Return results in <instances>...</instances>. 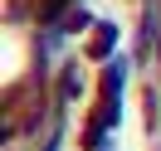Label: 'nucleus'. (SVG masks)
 I'll list each match as a JSON object with an SVG mask.
<instances>
[{
    "mask_svg": "<svg viewBox=\"0 0 161 151\" xmlns=\"http://www.w3.org/2000/svg\"><path fill=\"white\" fill-rule=\"evenodd\" d=\"M112 39H117V30H112V24H103V30H98V44H93V54L103 59V54L112 49Z\"/></svg>",
    "mask_w": 161,
    "mask_h": 151,
    "instance_id": "f257e3e1",
    "label": "nucleus"
},
{
    "mask_svg": "<svg viewBox=\"0 0 161 151\" xmlns=\"http://www.w3.org/2000/svg\"><path fill=\"white\" fill-rule=\"evenodd\" d=\"M64 5H69V0H44V15H59Z\"/></svg>",
    "mask_w": 161,
    "mask_h": 151,
    "instance_id": "f03ea898",
    "label": "nucleus"
}]
</instances>
